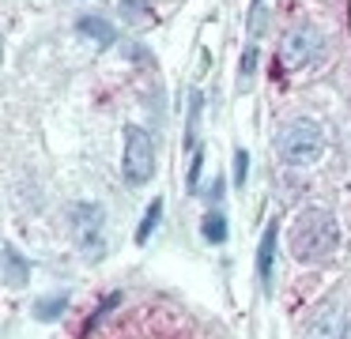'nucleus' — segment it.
Here are the masks:
<instances>
[{
  "instance_id": "ddd939ff",
  "label": "nucleus",
  "mask_w": 351,
  "mask_h": 339,
  "mask_svg": "<svg viewBox=\"0 0 351 339\" xmlns=\"http://www.w3.org/2000/svg\"><path fill=\"white\" fill-rule=\"evenodd\" d=\"M204 110V95L200 90H189V125H185V147L197 151V117Z\"/></svg>"
},
{
  "instance_id": "a211bd4d",
  "label": "nucleus",
  "mask_w": 351,
  "mask_h": 339,
  "mask_svg": "<svg viewBox=\"0 0 351 339\" xmlns=\"http://www.w3.org/2000/svg\"><path fill=\"white\" fill-rule=\"evenodd\" d=\"M343 339H351V321H348V324H343Z\"/></svg>"
},
{
  "instance_id": "423d86ee",
  "label": "nucleus",
  "mask_w": 351,
  "mask_h": 339,
  "mask_svg": "<svg viewBox=\"0 0 351 339\" xmlns=\"http://www.w3.org/2000/svg\"><path fill=\"white\" fill-rule=\"evenodd\" d=\"M306 339H343V324L332 305H321L306 321Z\"/></svg>"
},
{
  "instance_id": "f3484780",
  "label": "nucleus",
  "mask_w": 351,
  "mask_h": 339,
  "mask_svg": "<svg viewBox=\"0 0 351 339\" xmlns=\"http://www.w3.org/2000/svg\"><path fill=\"white\" fill-rule=\"evenodd\" d=\"M253 68H257V45H245V57H242V83H250V75H253Z\"/></svg>"
},
{
  "instance_id": "39448f33",
  "label": "nucleus",
  "mask_w": 351,
  "mask_h": 339,
  "mask_svg": "<svg viewBox=\"0 0 351 339\" xmlns=\"http://www.w3.org/2000/svg\"><path fill=\"white\" fill-rule=\"evenodd\" d=\"M321 45H325V38L317 34L313 27H295L283 34V45H280V68H302L310 64L313 57L321 53Z\"/></svg>"
},
{
  "instance_id": "0eeeda50",
  "label": "nucleus",
  "mask_w": 351,
  "mask_h": 339,
  "mask_svg": "<svg viewBox=\"0 0 351 339\" xmlns=\"http://www.w3.org/2000/svg\"><path fill=\"white\" fill-rule=\"evenodd\" d=\"M27 283H31V264H27V256L12 241H4V286L8 290H23Z\"/></svg>"
},
{
  "instance_id": "20e7f679",
  "label": "nucleus",
  "mask_w": 351,
  "mask_h": 339,
  "mask_svg": "<svg viewBox=\"0 0 351 339\" xmlns=\"http://www.w3.org/2000/svg\"><path fill=\"white\" fill-rule=\"evenodd\" d=\"M72 223H76V238L80 249L87 253V260L102 256V226H106V211L99 203H72Z\"/></svg>"
},
{
  "instance_id": "7ed1b4c3",
  "label": "nucleus",
  "mask_w": 351,
  "mask_h": 339,
  "mask_svg": "<svg viewBox=\"0 0 351 339\" xmlns=\"http://www.w3.org/2000/svg\"><path fill=\"white\" fill-rule=\"evenodd\" d=\"M121 170H125V181H129V185H147L152 173H155V143H152V136H147L140 125L125 128Z\"/></svg>"
},
{
  "instance_id": "9d476101",
  "label": "nucleus",
  "mask_w": 351,
  "mask_h": 339,
  "mask_svg": "<svg viewBox=\"0 0 351 339\" xmlns=\"http://www.w3.org/2000/svg\"><path fill=\"white\" fill-rule=\"evenodd\" d=\"M69 301H72L69 290H57V294H49V298H38V301H34V321L49 324V321H57V316H64Z\"/></svg>"
},
{
  "instance_id": "9b49d317",
  "label": "nucleus",
  "mask_w": 351,
  "mask_h": 339,
  "mask_svg": "<svg viewBox=\"0 0 351 339\" xmlns=\"http://www.w3.org/2000/svg\"><path fill=\"white\" fill-rule=\"evenodd\" d=\"M200 234H204V241H212V245H223L227 241V215L223 211H208L204 218H200Z\"/></svg>"
},
{
  "instance_id": "f8f14e48",
  "label": "nucleus",
  "mask_w": 351,
  "mask_h": 339,
  "mask_svg": "<svg viewBox=\"0 0 351 339\" xmlns=\"http://www.w3.org/2000/svg\"><path fill=\"white\" fill-rule=\"evenodd\" d=\"M159 218H162V200L155 196V200L147 203V211H144V218H140V226H136V245H147V241H152V234H155V226H159Z\"/></svg>"
},
{
  "instance_id": "f03ea898",
  "label": "nucleus",
  "mask_w": 351,
  "mask_h": 339,
  "mask_svg": "<svg viewBox=\"0 0 351 339\" xmlns=\"http://www.w3.org/2000/svg\"><path fill=\"white\" fill-rule=\"evenodd\" d=\"M276 151L287 166H313L325 155V132L310 117H291L276 132Z\"/></svg>"
},
{
  "instance_id": "1a4fd4ad",
  "label": "nucleus",
  "mask_w": 351,
  "mask_h": 339,
  "mask_svg": "<svg viewBox=\"0 0 351 339\" xmlns=\"http://www.w3.org/2000/svg\"><path fill=\"white\" fill-rule=\"evenodd\" d=\"M76 30L84 38H91V42H99V45H114L117 42V27L106 19V15H80Z\"/></svg>"
},
{
  "instance_id": "dca6fc26",
  "label": "nucleus",
  "mask_w": 351,
  "mask_h": 339,
  "mask_svg": "<svg viewBox=\"0 0 351 339\" xmlns=\"http://www.w3.org/2000/svg\"><path fill=\"white\" fill-rule=\"evenodd\" d=\"M245 177H250V151L238 147V151H234V185L242 188V185H245Z\"/></svg>"
},
{
  "instance_id": "f257e3e1",
  "label": "nucleus",
  "mask_w": 351,
  "mask_h": 339,
  "mask_svg": "<svg viewBox=\"0 0 351 339\" xmlns=\"http://www.w3.org/2000/svg\"><path fill=\"white\" fill-rule=\"evenodd\" d=\"M340 249V223L328 208H306L291 223V256L298 264H321Z\"/></svg>"
},
{
  "instance_id": "4468645a",
  "label": "nucleus",
  "mask_w": 351,
  "mask_h": 339,
  "mask_svg": "<svg viewBox=\"0 0 351 339\" xmlns=\"http://www.w3.org/2000/svg\"><path fill=\"white\" fill-rule=\"evenodd\" d=\"M117 305H121V294H110V298H102V301H99V309H95V313H91V321L84 324V336H91V331L99 328V324L106 321V316L114 313Z\"/></svg>"
},
{
  "instance_id": "6e6552de",
  "label": "nucleus",
  "mask_w": 351,
  "mask_h": 339,
  "mask_svg": "<svg viewBox=\"0 0 351 339\" xmlns=\"http://www.w3.org/2000/svg\"><path fill=\"white\" fill-rule=\"evenodd\" d=\"M276 241H280V223L265 226V238H261L257 249V275L265 286H272V271H276Z\"/></svg>"
},
{
  "instance_id": "2eb2a0df",
  "label": "nucleus",
  "mask_w": 351,
  "mask_h": 339,
  "mask_svg": "<svg viewBox=\"0 0 351 339\" xmlns=\"http://www.w3.org/2000/svg\"><path fill=\"white\" fill-rule=\"evenodd\" d=\"M147 12H152V4H147V0H121V15L129 23H140Z\"/></svg>"
}]
</instances>
